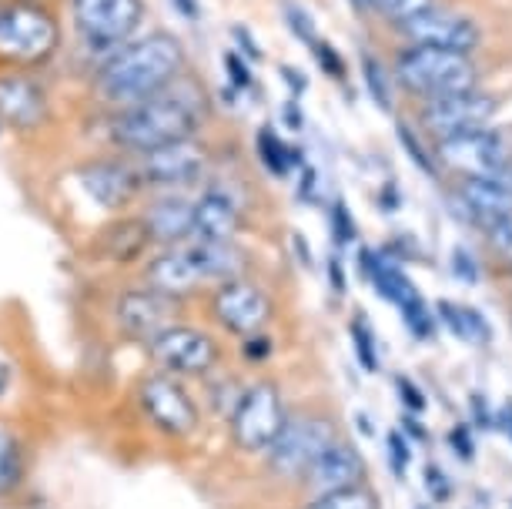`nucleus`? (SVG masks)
Here are the masks:
<instances>
[{
	"label": "nucleus",
	"mask_w": 512,
	"mask_h": 509,
	"mask_svg": "<svg viewBox=\"0 0 512 509\" xmlns=\"http://www.w3.org/2000/svg\"><path fill=\"white\" fill-rule=\"evenodd\" d=\"M315 185H318L315 171H312V168H305V171H302V188H298V195H302V198H315Z\"/></svg>",
	"instance_id": "nucleus-47"
},
{
	"label": "nucleus",
	"mask_w": 512,
	"mask_h": 509,
	"mask_svg": "<svg viewBox=\"0 0 512 509\" xmlns=\"http://www.w3.org/2000/svg\"><path fill=\"white\" fill-rule=\"evenodd\" d=\"M151 359L171 376H208L218 366L221 349L208 332L191 329V325H171L148 342Z\"/></svg>",
	"instance_id": "nucleus-8"
},
{
	"label": "nucleus",
	"mask_w": 512,
	"mask_h": 509,
	"mask_svg": "<svg viewBox=\"0 0 512 509\" xmlns=\"http://www.w3.org/2000/svg\"><path fill=\"white\" fill-rule=\"evenodd\" d=\"M282 118H285V128H292V131H302V108H298L295 101L282 104Z\"/></svg>",
	"instance_id": "nucleus-43"
},
{
	"label": "nucleus",
	"mask_w": 512,
	"mask_h": 509,
	"mask_svg": "<svg viewBox=\"0 0 512 509\" xmlns=\"http://www.w3.org/2000/svg\"><path fill=\"white\" fill-rule=\"evenodd\" d=\"M71 17L84 44L118 51L144 24V0H71Z\"/></svg>",
	"instance_id": "nucleus-6"
},
{
	"label": "nucleus",
	"mask_w": 512,
	"mask_h": 509,
	"mask_svg": "<svg viewBox=\"0 0 512 509\" xmlns=\"http://www.w3.org/2000/svg\"><path fill=\"white\" fill-rule=\"evenodd\" d=\"M362 4L369 7V11L382 14L385 21L402 24V21H409V17H415V14L429 11L432 0H362Z\"/></svg>",
	"instance_id": "nucleus-30"
},
{
	"label": "nucleus",
	"mask_w": 512,
	"mask_h": 509,
	"mask_svg": "<svg viewBox=\"0 0 512 509\" xmlns=\"http://www.w3.org/2000/svg\"><path fill=\"white\" fill-rule=\"evenodd\" d=\"M352 339H355V352H359V362L369 372L379 369V352H375V339H372V329L365 319H355L352 322Z\"/></svg>",
	"instance_id": "nucleus-31"
},
{
	"label": "nucleus",
	"mask_w": 512,
	"mask_h": 509,
	"mask_svg": "<svg viewBox=\"0 0 512 509\" xmlns=\"http://www.w3.org/2000/svg\"><path fill=\"white\" fill-rule=\"evenodd\" d=\"M405 429L412 432V436H419V439H425V429L419 426V422H415L412 416H405Z\"/></svg>",
	"instance_id": "nucleus-49"
},
{
	"label": "nucleus",
	"mask_w": 512,
	"mask_h": 509,
	"mask_svg": "<svg viewBox=\"0 0 512 509\" xmlns=\"http://www.w3.org/2000/svg\"><path fill=\"white\" fill-rule=\"evenodd\" d=\"M459 205L482 228H492L512 218V191L496 185L492 178H466L459 188Z\"/></svg>",
	"instance_id": "nucleus-23"
},
{
	"label": "nucleus",
	"mask_w": 512,
	"mask_h": 509,
	"mask_svg": "<svg viewBox=\"0 0 512 509\" xmlns=\"http://www.w3.org/2000/svg\"><path fill=\"white\" fill-rule=\"evenodd\" d=\"M362 476H365V459L359 456V449L338 439V443L305 473V486L312 496H328V493H338V489L359 486Z\"/></svg>",
	"instance_id": "nucleus-19"
},
{
	"label": "nucleus",
	"mask_w": 512,
	"mask_h": 509,
	"mask_svg": "<svg viewBox=\"0 0 512 509\" xmlns=\"http://www.w3.org/2000/svg\"><path fill=\"white\" fill-rule=\"evenodd\" d=\"M185 71V51L171 34H148L128 41L101 64L94 78V94L111 108H131L154 98Z\"/></svg>",
	"instance_id": "nucleus-2"
},
{
	"label": "nucleus",
	"mask_w": 512,
	"mask_h": 509,
	"mask_svg": "<svg viewBox=\"0 0 512 509\" xmlns=\"http://www.w3.org/2000/svg\"><path fill=\"white\" fill-rule=\"evenodd\" d=\"M47 118V94L31 74L7 71L0 74V121L11 128H37Z\"/></svg>",
	"instance_id": "nucleus-17"
},
{
	"label": "nucleus",
	"mask_w": 512,
	"mask_h": 509,
	"mask_svg": "<svg viewBox=\"0 0 512 509\" xmlns=\"http://www.w3.org/2000/svg\"><path fill=\"white\" fill-rule=\"evenodd\" d=\"M328 275H332L335 295H342L345 292V272H342V262H338V258H332V265H328Z\"/></svg>",
	"instance_id": "nucleus-46"
},
{
	"label": "nucleus",
	"mask_w": 512,
	"mask_h": 509,
	"mask_svg": "<svg viewBox=\"0 0 512 509\" xmlns=\"http://www.w3.org/2000/svg\"><path fill=\"white\" fill-rule=\"evenodd\" d=\"M24 479V456H21V443H17L14 429H7L0 422V496L14 493Z\"/></svg>",
	"instance_id": "nucleus-27"
},
{
	"label": "nucleus",
	"mask_w": 512,
	"mask_h": 509,
	"mask_svg": "<svg viewBox=\"0 0 512 509\" xmlns=\"http://www.w3.org/2000/svg\"><path fill=\"white\" fill-rule=\"evenodd\" d=\"M338 443V432L322 416H292L285 419L275 443L265 449L268 469L282 479H305V473Z\"/></svg>",
	"instance_id": "nucleus-5"
},
{
	"label": "nucleus",
	"mask_w": 512,
	"mask_h": 509,
	"mask_svg": "<svg viewBox=\"0 0 512 509\" xmlns=\"http://www.w3.org/2000/svg\"><path fill=\"white\" fill-rule=\"evenodd\" d=\"M308 47L315 51V61H318V67H322V71L328 74V78H338V81L345 78V61H342V54H338L335 47H328L325 41H318V37H315V41L308 44Z\"/></svg>",
	"instance_id": "nucleus-32"
},
{
	"label": "nucleus",
	"mask_w": 512,
	"mask_h": 509,
	"mask_svg": "<svg viewBox=\"0 0 512 509\" xmlns=\"http://www.w3.org/2000/svg\"><path fill=\"white\" fill-rule=\"evenodd\" d=\"M282 74L288 78V84H292V91H295V94L302 91V78H298V74L292 71V67H282Z\"/></svg>",
	"instance_id": "nucleus-48"
},
{
	"label": "nucleus",
	"mask_w": 512,
	"mask_h": 509,
	"mask_svg": "<svg viewBox=\"0 0 512 509\" xmlns=\"http://www.w3.org/2000/svg\"><path fill=\"white\" fill-rule=\"evenodd\" d=\"M285 21H288V27H292V31L302 37L305 44H312L315 41V24H312V17H308L305 11H298V7H292L288 4L285 7Z\"/></svg>",
	"instance_id": "nucleus-35"
},
{
	"label": "nucleus",
	"mask_w": 512,
	"mask_h": 509,
	"mask_svg": "<svg viewBox=\"0 0 512 509\" xmlns=\"http://www.w3.org/2000/svg\"><path fill=\"white\" fill-rule=\"evenodd\" d=\"M134 168H138L141 185L181 188V185H191V181H198L205 175L208 148L198 138L171 141L154 151H144V155H134Z\"/></svg>",
	"instance_id": "nucleus-9"
},
{
	"label": "nucleus",
	"mask_w": 512,
	"mask_h": 509,
	"mask_svg": "<svg viewBox=\"0 0 512 509\" xmlns=\"http://www.w3.org/2000/svg\"><path fill=\"white\" fill-rule=\"evenodd\" d=\"M154 245V238L144 225V218H121L104 225V232L91 242V258L111 265H131Z\"/></svg>",
	"instance_id": "nucleus-20"
},
{
	"label": "nucleus",
	"mask_w": 512,
	"mask_h": 509,
	"mask_svg": "<svg viewBox=\"0 0 512 509\" xmlns=\"http://www.w3.org/2000/svg\"><path fill=\"white\" fill-rule=\"evenodd\" d=\"M402 34L405 41H412V47H436V51H456V54H469L472 47L479 44V27L462 14L452 11H429L402 21Z\"/></svg>",
	"instance_id": "nucleus-15"
},
{
	"label": "nucleus",
	"mask_w": 512,
	"mask_h": 509,
	"mask_svg": "<svg viewBox=\"0 0 512 509\" xmlns=\"http://www.w3.org/2000/svg\"><path fill=\"white\" fill-rule=\"evenodd\" d=\"M231 34H235L238 37V44H241V51H245L248 57H251V61H262V47H258L255 44V37H251L248 31H245V27H231Z\"/></svg>",
	"instance_id": "nucleus-42"
},
{
	"label": "nucleus",
	"mask_w": 512,
	"mask_h": 509,
	"mask_svg": "<svg viewBox=\"0 0 512 509\" xmlns=\"http://www.w3.org/2000/svg\"><path fill=\"white\" fill-rule=\"evenodd\" d=\"M399 392H402L405 406H409L412 412H422L425 409V396L419 392V386H412L409 379H399Z\"/></svg>",
	"instance_id": "nucleus-39"
},
{
	"label": "nucleus",
	"mask_w": 512,
	"mask_h": 509,
	"mask_svg": "<svg viewBox=\"0 0 512 509\" xmlns=\"http://www.w3.org/2000/svg\"><path fill=\"white\" fill-rule=\"evenodd\" d=\"M452 443H456L459 456H472V436H469L466 426H459L456 432H452Z\"/></svg>",
	"instance_id": "nucleus-45"
},
{
	"label": "nucleus",
	"mask_w": 512,
	"mask_h": 509,
	"mask_svg": "<svg viewBox=\"0 0 512 509\" xmlns=\"http://www.w3.org/2000/svg\"><path fill=\"white\" fill-rule=\"evenodd\" d=\"M225 74H228V88H235V91L251 88V71H248V64L241 54L225 51Z\"/></svg>",
	"instance_id": "nucleus-34"
},
{
	"label": "nucleus",
	"mask_w": 512,
	"mask_h": 509,
	"mask_svg": "<svg viewBox=\"0 0 512 509\" xmlns=\"http://www.w3.org/2000/svg\"><path fill=\"white\" fill-rule=\"evenodd\" d=\"M285 406L272 382H255L245 389L238 409L231 412V436L245 453H265L285 426Z\"/></svg>",
	"instance_id": "nucleus-7"
},
{
	"label": "nucleus",
	"mask_w": 512,
	"mask_h": 509,
	"mask_svg": "<svg viewBox=\"0 0 512 509\" xmlns=\"http://www.w3.org/2000/svg\"><path fill=\"white\" fill-rule=\"evenodd\" d=\"M362 81L369 88L372 101L379 108H392V84H389V71L382 67V61L375 54H362Z\"/></svg>",
	"instance_id": "nucleus-29"
},
{
	"label": "nucleus",
	"mask_w": 512,
	"mask_h": 509,
	"mask_svg": "<svg viewBox=\"0 0 512 509\" xmlns=\"http://www.w3.org/2000/svg\"><path fill=\"white\" fill-rule=\"evenodd\" d=\"M61 47V24L37 0H14L0 7V57L14 64H44Z\"/></svg>",
	"instance_id": "nucleus-3"
},
{
	"label": "nucleus",
	"mask_w": 512,
	"mask_h": 509,
	"mask_svg": "<svg viewBox=\"0 0 512 509\" xmlns=\"http://www.w3.org/2000/svg\"><path fill=\"white\" fill-rule=\"evenodd\" d=\"M77 181L88 191V198H94L101 208H111V211L134 205L144 188L134 161H118V158L91 161V165H84L77 171Z\"/></svg>",
	"instance_id": "nucleus-16"
},
{
	"label": "nucleus",
	"mask_w": 512,
	"mask_h": 509,
	"mask_svg": "<svg viewBox=\"0 0 512 509\" xmlns=\"http://www.w3.org/2000/svg\"><path fill=\"white\" fill-rule=\"evenodd\" d=\"M506 422H509V426H512V406L506 409Z\"/></svg>",
	"instance_id": "nucleus-50"
},
{
	"label": "nucleus",
	"mask_w": 512,
	"mask_h": 509,
	"mask_svg": "<svg viewBox=\"0 0 512 509\" xmlns=\"http://www.w3.org/2000/svg\"><path fill=\"white\" fill-rule=\"evenodd\" d=\"M452 265H456V275L462 278V282H476V262L466 255V248H456V255H452Z\"/></svg>",
	"instance_id": "nucleus-38"
},
{
	"label": "nucleus",
	"mask_w": 512,
	"mask_h": 509,
	"mask_svg": "<svg viewBox=\"0 0 512 509\" xmlns=\"http://www.w3.org/2000/svg\"><path fill=\"white\" fill-rule=\"evenodd\" d=\"M191 262H195V272L201 278V285L208 282H231V278H241L245 272V255L238 252L231 242H208V238H191L185 242Z\"/></svg>",
	"instance_id": "nucleus-24"
},
{
	"label": "nucleus",
	"mask_w": 512,
	"mask_h": 509,
	"mask_svg": "<svg viewBox=\"0 0 512 509\" xmlns=\"http://www.w3.org/2000/svg\"><path fill=\"white\" fill-rule=\"evenodd\" d=\"M144 282H148V288H158L164 295H175V299L195 292L201 285V278L195 272V262H191L185 242L164 248L158 258H151L148 272H144Z\"/></svg>",
	"instance_id": "nucleus-22"
},
{
	"label": "nucleus",
	"mask_w": 512,
	"mask_h": 509,
	"mask_svg": "<svg viewBox=\"0 0 512 509\" xmlns=\"http://www.w3.org/2000/svg\"><path fill=\"white\" fill-rule=\"evenodd\" d=\"M205 121V94L195 81L175 78L164 91L131 108H121L111 121V141L131 155H144L161 144L195 138Z\"/></svg>",
	"instance_id": "nucleus-1"
},
{
	"label": "nucleus",
	"mask_w": 512,
	"mask_h": 509,
	"mask_svg": "<svg viewBox=\"0 0 512 509\" xmlns=\"http://www.w3.org/2000/svg\"><path fill=\"white\" fill-rule=\"evenodd\" d=\"M211 312H215L221 329L248 339V335L265 332V325L272 322V299L255 282L231 278V282L218 285L215 299H211Z\"/></svg>",
	"instance_id": "nucleus-12"
},
{
	"label": "nucleus",
	"mask_w": 512,
	"mask_h": 509,
	"mask_svg": "<svg viewBox=\"0 0 512 509\" xmlns=\"http://www.w3.org/2000/svg\"><path fill=\"white\" fill-rule=\"evenodd\" d=\"M171 4H175V11L185 17V21H198V17H201L198 0H171Z\"/></svg>",
	"instance_id": "nucleus-44"
},
{
	"label": "nucleus",
	"mask_w": 512,
	"mask_h": 509,
	"mask_svg": "<svg viewBox=\"0 0 512 509\" xmlns=\"http://www.w3.org/2000/svg\"><path fill=\"white\" fill-rule=\"evenodd\" d=\"M255 148H258V158H262V165L272 171L275 178H285L288 171L298 165V151L292 148V144H285L282 138H278L272 128L258 131Z\"/></svg>",
	"instance_id": "nucleus-26"
},
{
	"label": "nucleus",
	"mask_w": 512,
	"mask_h": 509,
	"mask_svg": "<svg viewBox=\"0 0 512 509\" xmlns=\"http://www.w3.org/2000/svg\"><path fill=\"white\" fill-rule=\"evenodd\" d=\"M436 155L442 165L459 171V175H466V178H492L499 168H506L512 161L506 138L489 128L439 138Z\"/></svg>",
	"instance_id": "nucleus-11"
},
{
	"label": "nucleus",
	"mask_w": 512,
	"mask_h": 509,
	"mask_svg": "<svg viewBox=\"0 0 512 509\" xmlns=\"http://www.w3.org/2000/svg\"><path fill=\"white\" fill-rule=\"evenodd\" d=\"M241 225H245V211L228 188L211 185L201 191V198H195V235L191 238L231 242L241 232Z\"/></svg>",
	"instance_id": "nucleus-18"
},
{
	"label": "nucleus",
	"mask_w": 512,
	"mask_h": 509,
	"mask_svg": "<svg viewBox=\"0 0 512 509\" xmlns=\"http://www.w3.org/2000/svg\"><path fill=\"white\" fill-rule=\"evenodd\" d=\"M489 235H492V245H496L499 252L512 262V218H506V222H499V225H492Z\"/></svg>",
	"instance_id": "nucleus-37"
},
{
	"label": "nucleus",
	"mask_w": 512,
	"mask_h": 509,
	"mask_svg": "<svg viewBox=\"0 0 512 509\" xmlns=\"http://www.w3.org/2000/svg\"><path fill=\"white\" fill-rule=\"evenodd\" d=\"M389 449H392V459H395V473L402 476L405 463H409V446H405V439L399 436V432H392L389 436Z\"/></svg>",
	"instance_id": "nucleus-41"
},
{
	"label": "nucleus",
	"mask_w": 512,
	"mask_h": 509,
	"mask_svg": "<svg viewBox=\"0 0 512 509\" xmlns=\"http://www.w3.org/2000/svg\"><path fill=\"white\" fill-rule=\"evenodd\" d=\"M492 114H496V101L472 88V91L446 94V98H432L422 111V124L436 138H452V134L489 128Z\"/></svg>",
	"instance_id": "nucleus-14"
},
{
	"label": "nucleus",
	"mask_w": 512,
	"mask_h": 509,
	"mask_svg": "<svg viewBox=\"0 0 512 509\" xmlns=\"http://www.w3.org/2000/svg\"><path fill=\"white\" fill-rule=\"evenodd\" d=\"M395 78H399L405 91L432 101L476 88V64H472L469 54L436 51V47H409L395 64Z\"/></svg>",
	"instance_id": "nucleus-4"
},
{
	"label": "nucleus",
	"mask_w": 512,
	"mask_h": 509,
	"mask_svg": "<svg viewBox=\"0 0 512 509\" xmlns=\"http://www.w3.org/2000/svg\"><path fill=\"white\" fill-rule=\"evenodd\" d=\"M141 409L148 412V419L158 426L164 436H191L198 429V406L188 396V389L171 376V372H151L148 379H141L138 389Z\"/></svg>",
	"instance_id": "nucleus-10"
},
{
	"label": "nucleus",
	"mask_w": 512,
	"mask_h": 509,
	"mask_svg": "<svg viewBox=\"0 0 512 509\" xmlns=\"http://www.w3.org/2000/svg\"><path fill=\"white\" fill-rule=\"evenodd\" d=\"M439 319L446 322L449 332L462 342H472V345L489 342V322L482 319L476 309H466V305H456V302H439Z\"/></svg>",
	"instance_id": "nucleus-25"
},
{
	"label": "nucleus",
	"mask_w": 512,
	"mask_h": 509,
	"mask_svg": "<svg viewBox=\"0 0 512 509\" xmlns=\"http://www.w3.org/2000/svg\"><path fill=\"white\" fill-rule=\"evenodd\" d=\"M399 138H402V144H405V151H409V158H412V161H419V168L425 171V175H432V161L425 158V151L419 148V141L412 138V131L405 128V124H399Z\"/></svg>",
	"instance_id": "nucleus-36"
},
{
	"label": "nucleus",
	"mask_w": 512,
	"mask_h": 509,
	"mask_svg": "<svg viewBox=\"0 0 512 509\" xmlns=\"http://www.w3.org/2000/svg\"><path fill=\"white\" fill-rule=\"evenodd\" d=\"M141 218H144V225H148L154 242H161L168 248L191 242V235H195V201H188L181 195H164L158 201H151Z\"/></svg>",
	"instance_id": "nucleus-21"
},
{
	"label": "nucleus",
	"mask_w": 512,
	"mask_h": 509,
	"mask_svg": "<svg viewBox=\"0 0 512 509\" xmlns=\"http://www.w3.org/2000/svg\"><path fill=\"white\" fill-rule=\"evenodd\" d=\"M268 349H272V345H268V339H265L262 332H258V335H248V342H245V359L262 362L265 355H268Z\"/></svg>",
	"instance_id": "nucleus-40"
},
{
	"label": "nucleus",
	"mask_w": 512,
	"mask_h": 509,
	"mask_svg": "<svg viewBox=\"0 0 512 509\" xmlns=\"http://www.w3.org/2000/svg\"><path fill=\"white\" fill-rule=\"evenodd\" d=\"M332 235H335L338 245H349L355 238V218H352V211L342 198H338L335 208H332Z\"/></svg>",
	"instance_id": "nucleus-33"
},
{
	"label": "nucleus",
	"mask_w": 512,
	"mask_h": 509,
	"mask_svg": "<svg viewBox=\"0 0 512 509\" xmlns=\"http://www.w3.org/2000/svg\"><path fill=\"white\" fill-rule=\"evenodd\" d=\"M305 509H379V499H375L372 489H365L359 483L352 489H338V493L315 496Z\"/></svg>",
	"instance_id": "nucleus-28"
},
{
	"label": "nucleus",
	"mask_w": 512,
	"mask_h": 509,
	"mask_svg": "<svg viewBox=\"0 0 512 509\" xmlns=\"http://www.w3.org/2000/svg\"><path fill=\"white\" fill-rule=\"evenodd\" d=\"M114 315L118 325L134 339L151 342L154 335H161L164 329L178 325L181 319V305L175 295H164L158 288H128L121 292V299L114 302Z\"/></svg>",
	"instance_id": "nucleus-13"
}]
</instances>
